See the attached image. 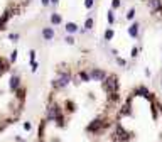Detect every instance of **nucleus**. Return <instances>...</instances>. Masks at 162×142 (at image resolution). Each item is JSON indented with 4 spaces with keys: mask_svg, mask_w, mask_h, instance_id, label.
I'll list each match as a JSON object with an SVG mask.
<instances>
[{
    "mask_svg": "<svg viewBox=\"0 0 162 142\" xmlns=\"http://www.w3.org/2000/svg\"><path fill=\"white\" fill-rule=\"evenodd\" d=\"M15 56L0 52V132L20 117L26 101V86L14 68Z\"/></svg>",
    "mask_w": 162,
    "mask_h": 142,
    "instance_id": "1",
    "label": "nucleus"
},
{
    "mask_svg": "<svg viewBox=\"0 0 162 142\" xmlns=\"http://www.w3.org/2000/svg\"><path fill=\"white\" fill-rule=\"evenodd\" d=\"M34 0H0V32L10 26V22L26 14Z\"/></svg>",
    "mask_w": 162,
    "mask_h": 142,
    "instance_id": "2",
    "label": "nucleus"
}]
</instances>
